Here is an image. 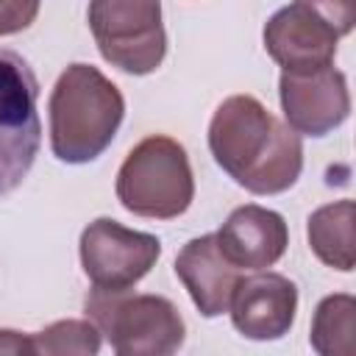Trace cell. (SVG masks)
I'll use <instances>...</instances> for the list:
<instances>
[{
    "label": "cell",
    "mask_w": 356,
    "mask_h": 356,
    "mask_svg": "<svg viewBox=\"0 0 356 356\" xmlns=\"http://www.w3.org/2000/svg\"><path fill=\"white\" fill-rule=\"evenodd\" d=\"M209 150L220 170L253 195H281L303 170L300 136L253 95H231L217 106Z\"/></svg>",
    "instance_id": "obj_1"
},
{
    "label": "cell",
    "mask_w": 356,
    "mask_h": 356,
    "mask_svg": "<svg viewBox=\"0 0 356 356\" xmlns=\"http://www.w3.org/2000/svg\"><path fill=\"white\" fill-rule=\"evenodd\" d=\"M50 150L64 164H89L114 142L122 117V92L92 64H70L47 103Z\"/></svg>",
    "instance_id": "obj_2"
},
{
    "label": "cell",
    "mask_w": 356,
    "mask_h": 356,
    "mask_svg": "<svg viewBox=\"0 0 356 356\" xmlns=\"http://www.w3.org/2000/svg\"><path fill=\"white\" fill-rule=\"evenodd\" d=\"M114 189L120 206L136 217H181L195 197V178L184 145L164 134L145 136L125 156Z\"/></svg>",
    "instance_id": "obj_3"
},
{
    "label": "cell",
    "mask_w": 356,
    "mask_h": 356,
    "mask_svg": "<svg viewBox=\"0 0 356 356\" xmlns=\"http://www.w3.org/2000/svg\"><path fill=\"white\" fill-rule=\"evenodd\" d=\"M86 320L108 339L114 356H175L186 339V323L164 295L92 289Z\"/></svg>",
    "instance_id": "obj_4"
},
{
    "label": "cell",
    "mask_w": 356,
    "mask_h": 356,
    "mask_svg": "<svg viewBox=\"0 0 356 356\" xmlns=\"http://www.w3.org/2000/svg\"><path fill=\"white\" fill-rule=\"evenodd\" d=\"M350 3H289L264 25V50L284 72H314L334 64L337 44L350 33Z\"/></svg>",
    "instance_id": "obj_5"
},
{
    "label": "cell",
    "mask_w": 356,
    "mask_h": 356,
    "mask_svg": "<svg viewBox=\"0 0 356 356\" xmlns=\"http://www.w3.org/2000/svg\"><path fill=\"white\" fill-rule=\"evenodd\" d=\"M39 145V81L17 50L0 44V200L28 178Z\"/></svg>",
    "instance_id": "obj_6"
},
{
    "label": "cell",
    "mask_w": 356,
    "mask_h": 356,
    "mask_svg": "<svg viewBox=\"0 0 356 356\" xmlns=\"http://www.w3.org/2000/svg\"><path fill=\"white\" fill-rule=\"evenodd\" d=\"M100 56L128 75H150L167 56V33L159 3L95 0L86 11Z\"/></svg>",
    "instance_id": "obj_7"
},
{
    "label": "cell",
    "mask_w": 356,
    "mask_h": 356,
    "mask_svg": "<svg viewBox=\"0 0 356 356\" xmlns=\"http://www.w3.org/2000/svg\"><path fill=\"white\" fill-rule=\"evenodd\" d=\"M81 267L97 292H131L159 261L161 242L153 234L97 217L81 231Z\"/></svg>",
    "instance_id": "obj_8"
},
{
    "label": "cell",
    "mask_w": 356,
    "mask_h": 356,
    "mask_svg": "<svg viewBox=\"0 0 356 356\" xmlns=\"http://www.w3.org/2000/svg\"><path fill=\"white\" fill-rule=\"evenodd\" d=\"M278 97L284 122L298 136H325L350 114V92L345 72L334 64L314 72H281Z\"/></svg>",
    "instance_id": "obj_9"
},
{
    "label": "cell",
    "mask_w": 356,
    "mask_h": 356,
    "mask_svg": "<svg viewBox=\"0 0 356 356\" xmlns=\"http://www.w3.org/2000/svg\"><path fill=\"white\" fill-rule=\"evenodd\" d=\"M234 328L253 342H275L289 334L298 314V286L270 270H259L248 278H239L231 306Z\"/></svg>",
    "instance_id": "obj_10"
},
{
    "label": "cell",
    "mask_w": 356,
    "mask_h": 356,
    "mask_svg": "<svg viewBox=\"0 0 356 356\" xmlns=\"http://www.w3.org/2000/svg\"><path fill=\"white\" fill-rule=\"evenodd\" d=\"M220 253L236 270H267L273 267L289 245V228L284 217L273 209L245 203L228 214L222 228L214 234Z\"/></svg>",
    "instance_id": "obj_11"
},
{
    "label": "cell",
    "mask_w": 356,
    "mask_h": 356,
    "mask_svg": "<svg viewBox=\"0 0 356 356\" xmlns=\"http://www.w3.org/2000/svg\"><path fill=\"white\" fill-rule=\"evenodd\" d=\"M175 275L189 292L195 309L203 317H220L228 312L234 289L239 284V270L217 248L214 234L189 239L175 256Z\"/></svg>",
    "instance_id": "obj_12"
},
{
    "label": "cell",
    "mask_w": 356,
    "mask_h": 356,
    "mask_svg": "<svg viewBox=\"0 0 356 356\" xmlns=\"http://www.w3.org/2000/svg\"><path fill=\"white\" fill-rule=\"evenodd\" d=\"M353 217L356 206L350 197L325 203L314 209L306 220V236L312 253L325 264L339 273H350L356 264L353 253Z\"/></svg>",
    "instance_id": "obj_13"
},
{
    "label": "cell",
    "mask_w": 356,
    "mask_h": 356,
    "mask_svg": "<svg viewBox=\"0 0 356 356\" xmlns=\"http://www.w3.org/2000/svg\"><path fill=\"white\" fill-rule=\"evenodd\" d=\"M356 331V298L348 292L325 295L312 317L309 342L317 356H356L353 348Z\"/></svg>",
    "instance_id": "obj_14"
},
{
    "label": "cell",
    "mask_w": 356,
    "mask_h": 356,
    "mask_svg": "<svg viewBox=\"0 0 356 356\" xmlns=\"http://www.w3.org/2000/svg\"><path fill=\"white\" fill-rule=\"evenodd\" d=\"M31 339L36 356H97L103 334L86 317H67L44 325Z\"/></svg>",
    "instance_id": "obj_15"
},
{
    "label": "cell",
    "mask_w": 356,
    "mask_h": 356,
    "mask_svg": "<svg viewBox=\"0 0 356 356\" xmlns=\"http://www.w3.org/2000/svg\"><path fill=\"white\" fill-rule=\"evenodd\" d=\"M39 14V3L33 0H0V36H11L25 31Z\"/></svg>",
    "instance_id": "obj_16"
},
{
    "label": "cell",
    "mask_w": 356,
    "mask_h": 356,
    "mask_svg": "<svg viewBox=\"0 0 356 356\" xmlns=\"http://www.w3.org/2000/svg\"><path fill=\"white\" fill-rule=\"evenodd\" d=\"M0 356H36L33 339L14 328H0Z\"/></svg>",
    "instance_id": "obj_17"
}]
</instances>
